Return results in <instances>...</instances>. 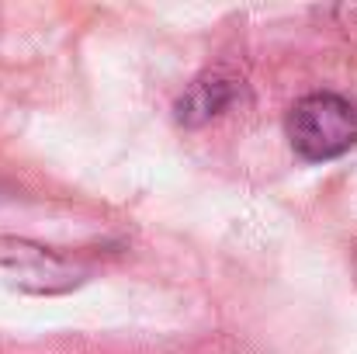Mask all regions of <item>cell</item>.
Listing matches in <instances>:
<instances>
[{"label": "cell", "mask_w": 357, "mask_h": 354, "mask_svg": "<svg viewBox=\"0 0 357 354\" xmlns=\"http://www.w3.org/2000/svg\"><path fill=\"white\" fill-rule=\"evenodd\" d=\"M0 271L10 274V285L31 295H63L87 281L84 264L24 236H0Z\"/></svg>", "instance_id": "cell-2"}, {"label": "cell", "mask_w": 357, "mask_h": 354, "mask_svg": "<svg viewBox=\"0 0 357 354\" xmlns=\"http://www.w3.org/2000/svg\"><path fill=\"white\" fill-rule=\"evenodd\" d=\"M284 135L291 149L309 163L337 160L357 146V108L330 91L305 94L288 108Z\"/></svg>", "instance_id": "cell-1"}, {"label": "cell", "mask_w": 357, "mask_h": 354, "mask_svg": "<svg viewBox=\"0 0 357 354\" xmlns=\"http://www.w3.org/2000/svg\"><path fill=\"white\" fill-rule=\"evenodd\" d=\"M243 98V87L236 80L222 77V73H205L198 77L174 105V118L184 125V128H202L208 125L212 118H219L222 112H229Z\"/></svg>", "instance_id": "cell-3"}]
</instances>
